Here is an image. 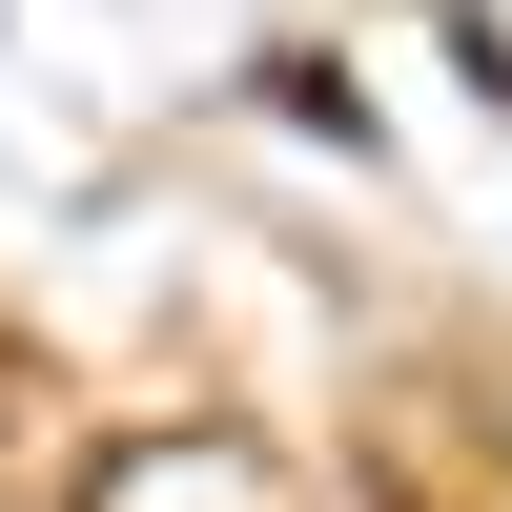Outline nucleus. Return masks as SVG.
<instances>
[{
  "label": "nucleus",
  "instance_id": "obj_1",
  "mask_svg": "<svg viewBox=\"0 0 512 512\" xmlns=\"http://www.w3.org/2000/svg\"><path fill=\"white\" fill-rule=\"evenodd\" d=\"M62 512H308V472L267 431H123V451H82Z\"/></svg>",
  "mask_w": 512,
  "mask_h": 512
},
{
  "label": "nucleus",
  "instance_id": "obj_2",
  "mask_svg": "<svg viewBox=\"0 0 512 512\" xmlns=\"http://www.w3.org/2000/svg\"><path fill=\"white\" fill-rule=\"evenodd\" d=\"M82 492V431H62V369L0 328V512H62Z\"/></svg>",
  "mask_w": 512,
  "mask_h": 512
}]
</instances>
